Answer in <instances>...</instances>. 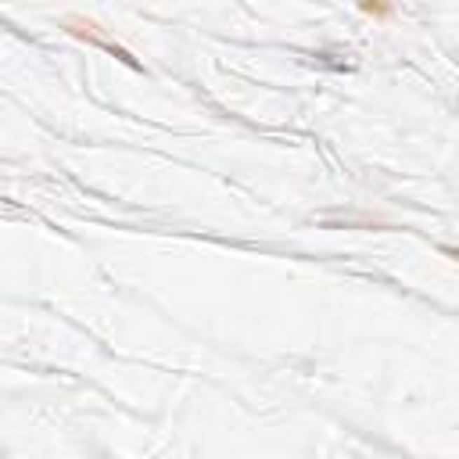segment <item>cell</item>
Wrapping results in <instances>:
<instances>
[{
	"label": "cell",
	"instance_id": "2",
	"mask_svg": "<svg viewBox=\"0 0 459 459\" xmlns=\"http://www.w3.org/2000/svg\"><path fill=\"white\" fill-rule=\"evenodd\" d=\"M359 8L366 11V15H391V4H384V0H359Z\"/></svg>",
	"mask_w": 459,
	"mask_h": 459
},
{
	"label": "cell",
	"instance_id": "1",
	"mask_svg": "<svg viewBox=\"0 0 459 459\" xmlns=\"http://www.w3.org/2000/svg\"><path fill=\"white\" fill-rule=\"evenodd\" d=\"M65 25H69V33H72V36H83V40H94L97 47H104V50H111V54H115L118 61H126V65H133V69H137V61L130 57V50H122V47H115L111 40H104V36L97 33V25H90V22H79V18H69Z\"/></svg>",
	"mask_w": 459,
	"mask_h": 459
}]
</instances>
